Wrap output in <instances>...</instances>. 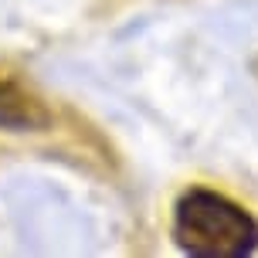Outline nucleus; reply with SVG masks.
Returning a JSON list of instances; mask_svg holds the SVG:
<instances>
[{
	"label": "nucleus",
	"instance_id": "2",
	"mask_svg": "<svg viewBox=\"0 0 258 258\" xmlns=\"http://www.w3.org/2000/svg\"><path fill=\"white\" fill-rule=\"evenodd\" d=\"M41 119L44 112L38 109L34 99H27L11 82H0V126H34Z\"/></svg>",
	"mask_w": 258,
	"mask_h": 258
},
{
	"label": "nucleus",
	"instance_id": "1",
	"mask_svg": "<svg viewBox=\"0 0 258 258\" xmlns=\"http://www.w3.org/2000/svg\"><path fill=\"white\" fill-rule=\"evenodd\" d=\"M173 238L201 258H241L258 248V221L214 190H190L177 204Z\"/></svg>",
	"mask_w": 258,
	"mask_h": 258
}]
</instances>
